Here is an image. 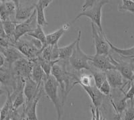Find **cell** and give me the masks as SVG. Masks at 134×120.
<instances>
[{"mask_svg": "<svg viewBox=\"0 0 134 120\" xmlns=\"http://www.w3.org/2000/svg\"><path fill=\"white\" fill-rule=\"evenodd\" d=\"M60 62H62L61 64H60L58 61L57 63L54 64L50 75L53 77L59 85L62 95L61 101L64 106L69 93L75 85H77L79 78L75 74H72L68 70L66 61H64V62L60 61Z\"/></svg>", "mask_w": 134, "mask_h": 120, "instance_id": "6da1fadb", "label": "cell"}, {"mask_svg": "<svg viewBox=\"0 0 134 120\" xmlns=\"http://www.w3.org/2000/svg\"><path fill=\"white\" fill-rule=\"evenodd\" d=\"M108 0H87L85 1L81 8V12L77 16L72 20V23H75L81 17L85 16L90 19L92 23L94 24L100 30L103 31L101 25L102 18V9L104 6L108 4Z\"/></svg>", "mask_w": 134, "mask_h": 120, "instance_id": "7a4b0ae2", "label": "cell"}, {"mask_svg": "<svg viewBox=\"0 0 134 120\" xmlns=\"http://www.w3.org/2000/svg\"><path fill=\"white\" fill-rule=\"evenodd\" d=\"M43 85L44 92L55 107L57 111V120H61L63 113V105L58 96L59 85L51 75L45 78Z\"/></svg>", "mask_w": 134, "mask_h": 120, "instance_id": "3957f363", "label": "cell"}, {"mask_svg": "<svg viewBox=\"0 0 134 120\" xmlns=\"http://www.w3.org/2000/svg\"><path fill=\"white\" fill-rule=\"evenodd\" d=\"M81 31L79 30L77 34V42H76L73 52L68 60L70 67L75 70L80 71L81 70H90L91 69L89 62L90 55L86 54L81 48L80 41H81Z\"/></svg>", "mask_w": 134, "mask_h": 120, "instance_id": "277c9868", "label": "cell"}, {"mask_svg": "<svg viewBox=\"0 0 134 120\" xmlns=\"http://www.w3.org/2000/svg\"><path fill=\"white\" fill-rule=\"evenodd\" d=\"M91 29L92 38L96 51L95 54H109L111 49L103 31L100 30L93 23H91Z\"/></svg>", "mask_w": 134, "mask_h": 120, "instance_id": "5b68a950", "label": "cell"}, {"mask_svg": "<svg viewBox=\"0 0 134 120\" xmlns=\"http://www.w3.org/2000/svg\"><path fill=\"white\" fill-rule=\"evenodd\" d=\"M14 46L21 52L25 58L30 61L36 58L40 53V50H38L34 44L32 38L30 40L21 38L14 44Z\"/></svg>", "mask_w": 134, "mask_h": 120, "instance_id": "8992f818", "label": "cell"}, {"mask_svg": "<svg viewBox=\"0 0 134 120\" xmlns=\"http://www.w3.org/2000/svg\"><path fill=\"white\" fill-rule=\"evenodd\" d=\"M34 63L26 58L15 61L12 66V70L14 77L20 78L25 81L31 78L32 67Z\"/></svg>", "mask_w": 134, "mask_h": 120, "instance_id": "52a82bcc", "label": "cell"}, {"mask_svg": "<svg viewBox=\"0 0 134 120\" xmlns=\"http://www.w3.org/2000/svg\"><path fill=\"white\" fill-rule=\"evenodd\" d=\"M37 25L38 24L36 21V10H34L32 15L27 20L22 22L18 23L16 24L14 35L15 43L24 36H26V34L33 31L36 28Z\"/></svg>", "mask_w": 134, "mask_h": 120, "instance_id": "ba28073f", "label": "cell"}, {"mask_svg": "<svg viewBox=\"0 0 134 120\" xmlns=\"http://www.w3.org/2000/svg\"><path fill=\"white\" fill-rule=\"evenodd\" d=\"M91 67H93L97 70L105 72L107 70L115 69L113 63V56L110 54H95L91 56Z\"/></svg>", "mask_w": 134, "mask_h": 120, "instance_id": "9c48e42d", "label": "cell"}, {"mask_svg": "<svg viewBox=\"0 0 134 120\" xmlns=\"http://www.w3.org/2000/svg\"><path fill=\"white\" fill-rule=\"evenodd\" d=\"M113 63L115 67V70L120 73L124 79L130 82H133L134 65L133 61L130 62L125 61H119L113 58Z\"/></svg>", "mask_w": 134, "mask_h": 120, "instance_id": "30bf717a", "label": "cell"}, {"mask_svg": "<svg viewBox=\"0 0 134 120\" xmlns=\"http://www.w3.org/2000/svg\"><path fill=\"white\" fill-rule=\"evenodd\" d=\"M43 88H40L35 97L30 101H26L24 107L23 115L26 120H38L36 113V107L42 97Z\"/></svg>", "mask_w": 134, "mask_h": 120, "instance_id": "8fae6325", "label": "cell"}, {"mask_svg": "<svg viewBox=\"0 0 134 120\" xmlns=\"http://www.w3.org/2000/svg\"><path fill=\"white\" fill-rule=\"evenodd\" d=\"M15 4V21L19 23V21H24L29 18L35 10L36 3L30 6H24L21 3L20 1H14Z\"/></svg>", "mask_w": 134, "mask_h": 120, "instance_id": "7c38bea8", "label": "cell"}, {"mask_svg": "<svg viewBox=\"0 0 134 120\" xmlns=\"http://www.w3.org/2000/svg\"><path fill=\"white\" fill-rule=\"evenodd\" d=\"M106 79L111 89H124L130 81L124 82V78L120 73L115 69L107 70L105 72Z\"/></svg>", "mask_w": 134, "mask_h": 120, "instance_id": "4fadbf2b", "label": "cell"}, {"mask_svg": "<svg viewBox=\"0 0 134 120\" xmlns=\"http://www.w3.org/2000/svg\"><path fill=\"white\" fill-rule=\"evenodd\" d=\"M0 52L4 56L5 63L10 67L12 66L15 61L25 58L21 52L12 45L9 46L8 47L0 48Z\"/></svg>", "mask_w": 134, "mask_h": 120, "instance_id": "5bb4252c", "label": "cell"}, {"mask_svg": "<svg viewBox=\"0 0 134 120\" xmlns=\"http://www.w3.org/2000/svg\"><path fill=\"white\" fill-rule=\"evenodd\" d=\"M53 2L52 0H39L36 3L35 10L36 14V21L38 26L46 27L48 25L44 14V10Z\"/></svg>", "mask_w": 134, "mask_h": 120, "instance_id": "9a60e30c", "label": "cell"}, {"mask_svg": "<svg viewBox=\"0 0 134 120\" xmlns=\"http://www.w3.org/2000/svg\"><path fill=\"white\" fill-rule=\"evenodd\" d=\"M0 84L9 86L14 89L15 85V77L12 70V67L5 63L4 65L0 68Z\"/></svg>", "mask_w": 134, "mask_h": 120, "instance_id": "2e32d148", "label": "cell"}, {"mask_svg": "<svg viewBox=\"0 0 134 120\" xmlns=\"http://www.w3.org/2000/svg\"><path fill=\"white\" fill-rule=\"evenodd\" d=\"M82 87L87 93L88 97H90L93 107L94 108H99L100 105H102L105 96L100 93L99 90L94 85L91 86V87H83V86H82Z\"/></svg>", "mask_w": 134, "mask_h": 120, "instance_id": "e0dca14e", "label": "cell"}, {"mask_svg": "<svg viewBox=\"0 0 134 120\" xmlns=\"http://www.w3.org/2000/svg\"><path fill=\"white\" fill-rule=\"evenodd\" d=\"M41 86L37 85L31 78L27 79L24 86V95L26 98V101H30L35 97Z\"/></svg>", "mask_w": 134, "mask_h": 120, "instance_id": "ac0fdd59", "label": "cell"}, {"mask_svg": "<svg viewBox=\"0 0 134 120\" xmlns=\"http://www.w3.org/2000/svg\"><path fill=\"white\" fill-rule=\"evenodd\" d=\"M70 26V24H64L60 28L58 29L57 30L48 34L46 35V46H54L58 44V42L59 40L62 38L66 32L69 30Z\"/></svg>", "mask_w": 134, "mask_h": 120, "instance_id": "d6986e66", "label": "cell"}, {"mask_svg": "<svg viewBox=\"0 0 134 120\" xmlns=\"http://www.w3.org/2000/svg\"><path fill=\"white\" fill-rule=\"evenodd\" d=\"M34 63L31 73V79L39 86H41L43 81L46 77L44 71L42 69L40 64L36 62H32Z\"/></svg>", "mask_w": 134, "mask_h": 120, "instance_id": "ffe728a7", "label": "cell"}, {"mask_svg": "<svg viewBox=\"0 0 134 120\" xmlns=\"http://www.w3.org/2000/svg\"><path fill=\"white\" fill-rule=\"evenodd\" d=\"M77 42V37L74 42L64 47H58V60L59 61H68L72 55Z\"/></svg>", "mask_w": 134, "mask_h": 120, "instance_id": "44dd1931", "label": "cell"}, {"mask_svg": "<svg viewBox=\"0 0 134 120\" xmlns=\"http://www.w3.org/2000/svg\"><path fill=\"white\" fill-rule=\"evenodd\" d=\"M2 22L5 33L10 41L11 44L14 46V44H15V41H14L15 29L18 23L13 20H7V21H2Z\"/></svg>", "mask_w": 134, "mask_h": 120, "instance_id": "7402d4cb", "label": "cell"}, {"mask_svg": "<svg viewBox=\"0 0 134 120\" xmlns=\"http://www.w3.org/2000/svg\"><path fill=\"white\" fill-rule=\"evenodd\" d=\"M107 42H108L109 46L111 50L114 51L115 53L118 54L119 56L124 57V58H129V59H133L134 57V47L132 46L131 48H119L116 47L115 46L113 45L111 42L109 41L107 38Z\"/></svg>", "mask_w": 134, "mask_h": 120, "instance_id": "603a6c76", "label": "cell"}, {"mask_svg": "<svg viewBox=\"0 0 134 120\" xmlns=\"http://www.w3.org/2000/svg\"><path fill=\"white\" fill-rule=\"evenodd\" d=\"M26 36L34 38V39L37 40L38 41H40L42 44L43 47H45L46 46V35L44 33L42 28L41 26L37 25L35 29L27 34H26Z\"/></svg>", "mask_w": 134, "mask_h": 120, "instance_id": "cb8c5ba5", "label": "cell"}, {"mask_svg": "<svg viewBox=\"0 0 134 120\" xmlns=\"http://www.w3.org/2000/svg\"><path fill=\"white\" fill-rule=\"evenodd\" d=\"M13 110L12 106V99L11 98L10 92L7 91V99L5 102L3 107L1 108L0 112V120H4L9 116V113Z\"/></svg>", "mask_w": 134, "mask_h": 120, "instance_id": "d4e9b609", "label": "cell"}, {"mask_svg": "<svg viewBox=\"0 0 134 120\" xmlns=\"http://www.w3.org/2000/svg\"><path fill=\"white\" fill-rule=\"evenodd\" d=\"M91 70L92 72V76H93V79H94V86L97 89H99L100 85L107 80L105 72L100 71V70Z\"/></svg>", "mask_w": 134, "mask_h": 120, "instance_id": "484cf974", "label": "cell"}, {"mask_svg": "<svg viewBox=\"0 0 134 120\" xmlns=\"http://www.w3.org/2000/svg\"><path fill=\"white\" fill-rule=\"evenodd\" d=\"M77 85H81V87H91L94 86V79H93L92 75H88V74H83L79 78Z\"/></svg>", "mask_w": 134, "mask_h": 120, "instance_id": "4316f807", "label": "cell"}, {"mask_svg": "<svg viewBox=\"0 0 134 120\" xmlns=\"http://www.w3.org/2000/svg\"><path fill=\"white\" fill-rule=\"evenodd\" d=\"M24 95L23 91L19 92L17 95L14 96L12 99V106L14 110H17L20 107L22 106L25 104Z\"/></svg>", "mask_w": 134, "mask_h": 120, "instance_id": "83f0119b", "label": "cell"}, {"mask_svg": "<svg viewBox=\"0 0 134 120\" xmlns=\"http://www.w3.org/2000/svg\"><path fill=\"white\" fill-rule=\"evenodd\" d=\"M120 11H127L133 15L134 14V2L132 0H123L118 7Z\"/></svg>", "mask_w": 134, "mask_h": 120, "instance_id": "f1b7e54d", "label": "cell"}, {"mask_svg": "<svg viewBox=\"0 0 134 120\" xmlns=\"http://www.w3.org/2000/svg\"><path fill=\"white\" fill-rule=\"evenodd\" d=\"M3 5H4L5 8L7 10L8 13L9 14L11 18L13 16L15 17V4L14 1H3Z\"/></svg>", "mask_w": 134, "mask_h": 120, "instance_id": "f546056e", "label": "cell"}, {"mask_svg": "<svg viewBox=\"0 0 134 120\" xmlns=\"http://www.w3.org/2000/svg\"><path fill=\"white\" fill-rule=\"evenodd\" d=\"M121 91L123 94H124V97H123L125 98L126 100L131 101V103H133V82H130L129 84V89L126 92L124 91L123 89H120Z\"/></svg>", "mask_w": 134, "mask_h": 120, "instance_id": "4dcf8cb0", "label": "cell"}, {"mask_svg": "<svg viewBox=\"0 0 134 120\" xmlns=\"http://www.w3.org/2000/svg\"><path fill=\"white\" fill-rule=\"evenodd\" d=\"M124 119L122 120H133L134 119V108L133 103H131V105L124 110Z\"/></svg>", "mask_w": 134, "mask_h": 120, "instance_id": "1f68e13d", "label": "cell"}, {"mask_svg": "<svg viewBox=\"0 0 134 120\" xmlns=\"http://www.w3.org/2000/svg\"><path fill=\"white\" fill-rule=\"evenodd\" d=\"M98 89L104 96H111V88L107 80L100 85V87Z\"/></svg>", "mask_w": 134, "mask_h": 120, "instance_id": "d6a6232c", "label": "cell"}, {"mask_svg": "<svg viewBox=\"0 0 134 120\" xmlns=\"http://www.w3.org/2000/svg\"><path fill=\"white\" fill-rule=\"evenodd\" d=\"M95 119L96 120H105L102 116V114L99 111V108H95Z\"/></svg>", "mask_w": 134, "mask_h": 120, "instance_id": "836d02e7", "label": "cell"}, {"mask_svg": "<svg viewBox=\"0 0 134 120\" xmlns=\"http://www.w3.org/2000/svg\"><path fill=\"white\" fill-rule=\"evenodd\" d=\"M115 111V115L113 116V117L112 118V120H122V117L121 114H120L119 113L117 112L116 110H114Z\"/></svg>", "mask_w": 134, "mask_h": 120, "instance_id": "e575fe53", "label": "cell"}, {"mask_svg": "<svg viewBox=\"0 0 134 120\" xmlns=\"http://www.w3.org/2000/svg\"><path fill=\"white\" fill-rule=\"evenodd\" d=\"M5 63V61L4 56L0 52V68H2L4 65Z\"/></svg>", "mask_w": 134, "mask_h": 120, "instance_id": "d590c367", "label": "cell"}, {"mask_svg": "<svg viewBox=\"0 0 134 120\" xmlns=\"http://www.w3.org/2000/svg\"><path fill=\"white\" fill-rule=\"evenodd\" d=\"M91 120H96L95 119V108L91 105Z\"/></svg>", "mask_w": 134, "mask_h": 120, "instance_id": "8d00e7d4", "label": "cell"}, {"mask_svg": "<svg viewBox=\"0 0 134 120\" xmlns=\"http://www.w3.org/2000/svg\"><path fill=\"white\" fill-rule=\"evenodd\" d=\"M0 85H1V84H0ZM3 93H4V91H3L2 90L0 89V96L2 95ZM0 112H1V108H0Z\"/></svg>", "mask_w": 134, "mask_h": 120, "instance_id": "74e56055", "label": "cell"}, {"mask_svg": "<svg viewBox=\"0 0 134 120\" xmlns=\"http://www.w3.org/2000/svg\"><path fill=\"white\" fill-rule=\"evenodd\" d=\"M4 120H11V119H10V118H9V116H8V117H7Z\"/></svg>", "mask_w": 134, "mask_h": 120, "instance_id": "f35d334b", "label": "cell"}]
</instances>
